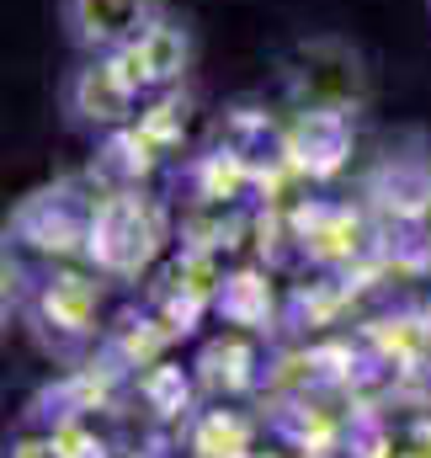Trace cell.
<instances>
[{
	"label": "cell",
	"instance_id": "7",
	"mask_svg": "<svg viewBox=\"0 0 431 458\" xmlns=\"http://www.w3.org/2000/svg\"><path fill=\"white\" fill-rule=\"evenodd\" d=\"M5 458H59V443L54 437H16Z\"/></svg>",
	"mask_w": 431,
	"mask_h": 458
},
{
	"label": "cell",
	"instance_id": "4",
	"mask_svg": "<svg viewBox=\"0 0 431 458\" xmlns=\"http://www.w3.org/2000/svg\"><path fill=\"white\" fill-rule=\"evenodd\" d=\"M123 70H128V81L144 91V97H155V91H171L187 70H192V27L182 21V16H171V11H160L123 54Z\"/></svg>",
	"mask_w": 431,
	"mask_h": 458
},
{
	"label": "cell",
	"instance_id": "1",
	"mask_svg": "<svg viewBox=\"0 0 431 458\" xmlns=\"http://www.w3.org/2000/svg\"><path fill=\"white\" fill-rule=\"evenodd\" d=\"M288 97L293 113H341L357 117L362 97H368V70L362 54L341 38H309L293 48L288 59Z\"/></svg>",
	"mask_w": 431,
	"mask_h": 458
},
{
	"label": "cell",
	"instance_id": "3",
	"mask_svg": "<svg viewBox=\"0 0 431 458\" xmlns=\"http://www.w3.org/2000/svg\"><path fill=\"white\" fill-rule=\"evenodd\" d=\"M165 0H59V27L75 54H123Z\"/></svg>",
	"mask_w": 431,
	"mask_h": 458
},
{
	"label": "cell",
	"instance_id": "6",
	"mask_svg": "<svg viewBox=\"0 0 431 458\" xmlns=\"http://www.w3.org/2000/svg\"><path fill=\"white\" fill-rule=\"evenodd\" d=\"M16 299H21V283H16L11 261H0V336H5L11 320H16Z\"/></svg>",
	"mask_w": 431,
	"mask_h": 458
},
{
	"label": "cell",
	"instance_id": "8",
	"mask_svg": "<svg viewBox=\"0 0 431 458\" xmlns=\"http://www.w3.org/2000/svg\"><path fill=\"white\" fill-rule=\"evenodd\" d=\"M427 16H431V0H427Z\"/></svg>",
	"mask_w": 431,
	"mask_h": 458
},
{
	"label": "cell",
	"instance_id": "5",
	"mask_svg": "<svg viewBox=\"0 0 431 458\" xmlns=\"http://www.w3.org/2000/svg\"><path fill=\"white\" fill-rule=\"evenodd\" d=\"M288 149L299 155L304 171L330 176V171L346 160V149H351V117H341V113H299L293 117V133H288Z\"/></svg>",
	"mask_w": 431,
	"mask_h": 458
},
{
	"label": "cell",
	"instance_id": "2",
	"mask_svg": "<svg viewBox=\"0 0 431 458\" xmlns=\"http://www.w3.org/2000/svg\"><path fill=\"white\" fill-rule=\"evenodd\" d=\"M139 86L128 81L117 54H80L59 81V113L80 133H117L139 113Z\"/></svg>",
	"mask_w": 431,
	"mask_h": 458
}]
</instances>
